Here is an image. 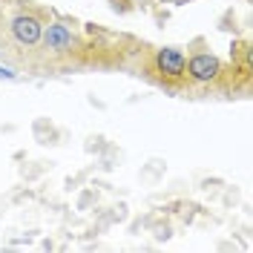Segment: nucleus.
<instances>
[{
	"instance_id": "1",
	"label": "nucleus",
	"mask_w": 253,
	"mask_h": 253,
	"mask_svg": "<svg viewBox=\"0 0 253 253\" xmlns=\"http://www.w3.org/2000/svg\"><path fill=\"white\" fill-rule=\"evenodd\" d=\"M184 66H187V55L175 46L156 49V55H153V69L158 72V78L164 81L167 86H178L181 81H187Z\"/></svg>"
},
{
	"instance_id": "2",
	"label": "nucleus",
	"mask_w": 253,
	"mask_h": 253,
	"mask_svg": "<svg viewBox=\"0 0 253 253\" xmlns=\"http://www.w3.org/2000/svg\"><path fill=\"white\" fill-rule=\"evenodd\" d=\"M41 43L52 52V55H69L78 49V38L69 23L63 20H49L43 23V35H41Z\"/></svg>"
},
{
	"instance_id": "3",
	"label": "nucleus",
	"mask_w": 253,
	"mask_h": 253,
	"mask_svg": "<svg viewBox=\"0 0 253 253\" xmlns=\"http://www.w3.org/2000/svg\"><path fill=\"white\" fill-rule=\"evenodd\" d=\"M184 75L193 84H213V81L221 78V61L213 55V52H193L187 58V66H184Z\"/></svg>"
},
{
	"instance_id": "4",
	"label": "nucleus",
	"mask_w": 253,
	"mask_h": 253,
	"mask_svg": "<svg viewBox=\"0 0 253 253\" xmlns=\"http://www.w3.org/2000/svg\"><path fill=\"white\" fill-rule=\"evenodd\" d=\"M9 32L15 38V43L20 46H38L41 43V35H43V20L35 15V12H17L9 20Z\"/></svg>"
},
{
	"instance_id": "5",
	"label": "nucleus",
	"mask_w": 253,
	"mask_h": 253,
	"mask_svg": "<svg viewBox=\"0 0 253 253\" xmlns=\"http://www.w3.org/2000/svg\"><path fill=\"white\" fill-rule=\"evenodd\" d=\"M112 9L115 12H132V6H129V0H110Z\"/></svg>"
}]
</instances>
